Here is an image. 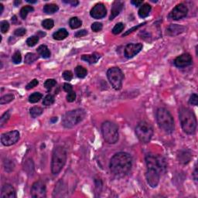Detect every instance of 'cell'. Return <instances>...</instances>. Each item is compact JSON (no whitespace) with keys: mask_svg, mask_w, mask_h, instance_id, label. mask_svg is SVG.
I'll list each match as a JSON object with an SVG mask.
<instances>
[{"mask_svg":"<svg viewBox=\"0 0 198 198\" xmlns=\"http://www.w3.org/2000/svg\"><path fill=\"white\" fill-rule=\"evenodd\" d=\"M87 33H88V32H87V30H85V29H82V30L77 31V32L76 33H75V37H85V36L87 35Z\"/></svg>","mask_w":198,"mask_h":198,"instance_id":"obj_51","label":"cell"},{"mask_svg":"<svg viewBox=\"0 0 198 198\" xmlns=\"http://www.w3.org/2000/svg\"><path fill=\"white\" fill-rule=\"evenodd\" d=\"M12 61L13 62V64H19L21 63L22 55L21 53H20V51H16V52L14 53V54L12 57Z\"/></svg>","mask_w":198,"mask_h":198,"instance_id":"obj_36","label":"cell"},{"mask_svg":"<svg viewBox=\"0 0 198 198\" xmlns=\"http://www.w3.org/2000/svg\"><path fill=\"white\" fill-rule=\"evenodd\" d=\"M124 6V2L121 1H115L112 3V9H111V15L109 20H113L116 16L119 15Z\"/></svg>","mask_w":198,"mask_h":198,"instance_id":"obj_20","label":"cell"},{"mask_svg":"<svg viewBox=\"0 0 198 198\" xmlns=\"http://www.w3.org/2000/svg\"><path fill=\"white\" fill-rule=\"evenodd\" d=\"M142 49H143L142 43H129L125 48V57L126 58H132L136 54H138L142 51Z\"/></svg>","mask_w":198,"mask_h":198,"instance_id":"obj_14","label":"cell"},{"mask_svg":"<svg viewBox=\"0 0 198 198\" xmlns=\"http://www.w3.org/2000/svg\"><path fill=\"white\" fill-rule=\"evenodd\" d=\"M75 74L79 78H85L88 75V71L82 66H77L75 68Z\"/></svg>","mask_w":198,"mask_h":198,"instance_id":"obj_27","label":"cell"},{"mask_svg":"<svg viewBox=\"0 0 198 198\" xmlns=\"http://www.w3.org/2000/svg\"><path fill=\"white\" fill-rule=\"evenodd\" d=\"M26 33V29L24 28H19V29H16L15 31H14V34L17 37H22V36L25 35Z\"/></svg>","mask_w":198,"mask_h":198,"instance_id":"obj_47","label":"cell"},{"mask_svg":"<svg viewBox=\"0 0 198 198\" xmlns=\"http://www.w3.org/2000/svg\"><path fill=\"white\" fill-rule=\"evenodd\" d=\"M107 77L114 89L117 91L121 89L124 80V74L120 68L116 67L109 68L107 71Z\"/></svg>","mask_w":198,"mask_h":198,"instance_id":"obj_9","label":"cell"},{"mask_svg":"<svg viewBox=\"0 0 198 198\" xmlns=\"http://www.w3.org/2000/svg\"><path fill=\"white\" fill-rule=\"evenodd\" d=\"M63 88H64V91H66V92H68V93L71 92V91H73L72 85H70V84H68V83H64V84Z\"/></svg>","mask_w":198,"mask_h":198,"instance_id":"obj_49","label":"cell"},{"mask_svg":"<svg viewBox=\"0 0 198 198\" xmlns=\"http://www.w3.org/2000/svg\"><path fill=\"white\" fill-rule=\"evenodd\" d=\"M179 118L183 132L188 135L195 133L197 121L195 115L191 109L184 107L181 108L179 112Z\"/></svg>","mask_w":198,"mask_h":198,"instance_id":"obj_2","label":"cell"},{"mask_svg":"<svg viewBox=\"0 0 198 198\" xmlns=\"http://www.w3.org/2000/svg\"><path fill=\"white\" fill-rule=\"evenodd\" d=\"M107 14V9L103 3H98L91 9L90 15L92 18L99 20L104 18Z\"/></svg>","mask_w":198,"mask_h":198,"instance_id":"obj_16","label":"cell"},{"mask_svg":"<svg viewBox=\"0 0 198 198\" xmlns=\"http://www.w3.org/2000/svg\"><path fill=\"white\" fill-rule=\"evenodd\" d=\"M57 120H58V118H57V117H53V118L51 119V123H55V122H57Z\"/></svg>","mask_w":198,"mask_h":198,"instance_id":"obj_55","label":"cell"},{"mask_svg":"<svg viewBox=\"0 0 198 198\" xmlns=\"http://www.w3.org/2000/svg\"><path fill=\"white\" fill-rule=\"evenodd\" d=\"M38 85H39L38 80H37V79H33V80L29 82V83L27 85H26V90H30V89H32V88L37 87Z\"/></svg>","mask_w":198,"mask_h":198,"instance_id":"obj_44","label":"cell"},{"mask_svg":"<svg viewBox=\"0 0 198 198\" xmlns=\"http://www.w3.org/2000/svg\"><path fill=\"white\" fill-rule=\"evenodd\" d=\"M39 55L43 58H49L51 55V51L46 45H40L37 50Z\"/></svg>","mask_w":198,"mask_h":198,"instance_id":"obj_24","label":"cell"},{"mask_svg":"<svg viewBox=\"0 0 198 198\" xmlns=\"http://www.w3.org/2000/svg\"><path fill=\"white\" fill-rule=\"evenodd\" d=\"M54 101H55V99H54V96L52 95L49 94L44 98V99H43V104L46 106H50L51 105V104H54Z\"/></svg>","mask_w":198,"mask_h":198,"instance_id":"obj_35","label":"cell"},{"mask_svg":"<svg viewBox=\"0 0 198 198\" xmlns=\"http://www.w3.org/2000/svg\"><path fill=\"white\" fill-rule=\"evenodd\" d=\"M0 8H1V10H0V15H2L3 12V10H4V6L2 3H0Z\"/></svg>","mask_w":198,"mask_h":198,"instance_id":"obj_56","label":"cell"},{"mask_svg":"<svg viewBox=\"0 0 198 198\" xmlns=\"http://www.w3.org/2000/svg\"><path fill=\"white\" fill-rule=\"evenodd\" d=\"M59 10V6L57 5L51 3L43 6V12L46 14H54Z\"/></svg>","mask_w":198,"mask_h":198,"instance_id":"obj_25","label":"cell"},{"mask_svg":"<svg viewBox=\"0 0 198 198\" xmlns=\"http://www.w3.org/2000/svg\"><path fill=\"white\" fill-rule=\"evenodd\" d=\"M39 42V37L37 36H33V37H29V38L26 40V44L27 46H34L35 45H37V43Z\"/></svg>","mask_w":198,"mask_h":198,"instance_id":"obj_34","label":"cell"},{"mask_svg":"<svg viewBox=\"0 0 198 198\" xmlns=\"http://www.w3.org/2000/svg\"><path fill=\"white\" fill-rule=\"evenodd\" d=\"M69 25L71 26V29H77V28L81 27L82 25V21L78 18V17H72L71 18L69 21Z\"/></svg>","mask_w":198,"mask_h":198,"instance_id":"obj_26","label":"cell"},{"mask_svg":"<svg viewBox=\"0 0 198 198\" xmlns=\"http://www.w3.org/2000/svg\"><path fill=\"white\" fill-rule=\"evenodd\" d=\"M20 3H21V1H15L14 2V5H15V6H17V5L20 4Z\"/></svg>","mask_w":198,"mask_h":198,"instance_id":"obj_58","label":"cell"},{"mask_svg":"<svg viewBox=\"0 0 198 198\" xmlns=\"http://www.w3.org/2000/svg\"><path fill=\"white\" fill-rule=\"evenodd\" d=\"M132 158L129 153L120 152L115 154L110 160L111 172L117 177H123L129 174L132 168Z\"/></svg>","mask_w":198,"mask_h":198,"instance_id":"obj_1","label":"cell"},{"mask_svg":"<svg viewBox=\"0 0 198 198\" xmlns=\"http://www.w3.org/2000/svg\"><path fill=\"white\" fill-rule=\"evenodd\" d=\"M0 29H1V32L2 33H7L9 29V23L6 20L1 21V23H0Z\"/></svg>","mask_w":198,"mask_h":198,"instance_id":"obj_40","label":"cell"},{"mask_svg":"<svg viewBox=\"0 0 198 198\" xmlns=\"http://www.w3.org/2000/svg\"><path fill=\"white\" fill-rule=\"evenodd\" d=\"M43 112V109L40 107H33L29 110V113L32 118H35L41 115Z\"/></svg>","mask_w":198,"mask_h":198,"instance_id":"obj_30","label":"cell"},{"mask_svg":"<svg viewBox=\"0 0 198 198\" xmlns=\"http://www.w3.org/2000/svg\"><path fill=\"white\" fill-rule=\"evenodd\" d=\"M151 9H152V7H151L150 5L148 4V3H145V4L142 5L140 9H139V15L141 18H146L149 15Z\"/></svg>","mask_w":198,"mask_h":198,"instance_id":"obj_22","label":"cell"},{"mask_svg":"<svg viewBox=\"0 0 198 198\" xmlns=\"http://www.w3.org/2000/svg\"><path fill=\"white\" fill-rule=\"evenodd\" d=\"M135 134L141 143H148L153 135V129L149 123L145 121H140L135 128Z\"/></svg>","mask_w":198,"mask_h":198,"instance_id":"obj_8","label":"cell"},{"mask_svg":"<svg viewBox=\"0 0 198 198\" xmlns=\"http://www.w3.org/2000/svg\"><path fill=\"white\" fill-rule=\"evenodd\" d=\"M1 198H15L16 197L15 191L13 187L9 183H6L2 186L1 191Z\"/></svg>","mask_w":198,"mask_h":198,"instance_id":"obj_17","label":"cell"},{"mask_svg":"<svg viewBox=\"0 0 198 198\" xmlns=\"http://www.w3.org/2000/svg\"><path fill=\"white\" fill-rule=\"evenodd\" d=\"M56 84H57V81H56V80H54V79H47V80L44 82V87L46 90L50 91V90H51L54 86H55Z\"/></svg>","mask_w":198,"mask_h":198,"instance_id":"obj_37","label":"cell"},{"mask_svg":"<svg viewBox=\"0 0 198 198\" xmlns=\"http://www.w3.org/2000/svg\"><path fill=\"white\" fill-rule=\"evenodd\" d=\"M15 97L12 94H9V95H6L2 96V97L0 99V104H8V103L11 102L12 101H13Z\"/></svg>","mask_w":198,"mask_h":198,"instance_id":"obj_32","label":"cell"},{"mask_svg":"<svg viewBox=\"0 0 198 198\" xmlns=\"http://www.w3.org/2000/svg\"><path fill=\"white\" fill-rule=\"evenodd\" d=\"M189 104L191 105L197 106L198 104V96L197 94H193L189 99Z\"/></svg>","mask_w":198,"mask_h":198,"instance_id":"obj_43","label":"cell"},{"mask_svg":"<svg viewBox=\"0 0 198 198\" xmlns=\"http://www.w3.org/2000/svg\"><path fill=\"white\" fill-rule=\"evenodd\" d=\"M101 132L104 141L108 144H115L118 141V128L112 121H104L101 125Z\"/></svg>","mask_w":198,"mask_h":198,"instance_id":"obj_6","label":"cell"},{"mask_svg":"<svg viewBox=\"0 0 198 198\" xmlns=\"http://www.w3.org/2000/svg\"><path fill=\"white\" fill-rule=\"evenodd\" d=\"M9 118H10V113H9V112L8 111V112H5V113L2 115L1 118H0V126L3 127L4 125L6 124V122H7L8 120L9 119Z\"/></svg>","mask_w":198,"mask_h":198,"instance_id":"obj_39","label":"cell"},{"mask_svg":"<svg viewBox=\"0 0 198 198\" xmlns=\"http://www.w3.org/2000/svg\"><path fill=\"white\" fill-rule=\"evenodd\" d=\"M185 30H186L185 26L178 24H171L166 29V34L170 37H175L183 33Z\"/></svg>","mask_w":198,"mask_h":198,"instance_id":"obj_18","label":"cell"},{"mask_svg":"<svg viewBox=\"0 0 198 198\" xmlns=\"http://www.w3.org/2000/svg\"><path fill=\"white\" fill-rule=\"evenodd\" d=\"M31 196L34 198H44L46 197V186L42 181H37L31 187Z\"/></svg>","mask_w":198,"mask_h":198,"instance_id":"obj_13","label":"cell"},{"mask_svg":"<svg viewBox=\"0 0 198 198\" xmlns=\"http://www.w3.org/2000/svg\"><path fill=\"white\" fill-rule=\"evenodd\" d=\"M146 22H145V23H141V24H139V25H137V26H133V27L131 28V29H129L128 31H126V32L124 34H123V37H125V36H127V35H129V34H130V33H133L134 31L137 30V29H138L139 28H140V27H141V26H143V25H145V24H146Z\"/></svg>","mask_w":198,"mask_h":198,"instance_id":"obj_42","label":"cell"},{"mask_svg":"<svg viewBox=\"0 0 198 198\" xmlns=\"http://www.w3.org/2000/svg\"><path fill=\"white\" fill-rule=\"evenodd\" d=\"M187 13L188 8L187 7V6H185L183 3H180L173 9V10L169 13V16L171 20H179L186 17Z\"/></svg>","mask_w":198,"mask_h":198,"instance_id":"obj_11","label":"cell"},{"mask_svg":"<svg viewBox=\"0 0 198 198\" xmlns=\"http://www.w3.org/2000/svg\"><path fill=\"white\" fill-rule=\"evenodd\" d=\"M66 99L68 102H73V101H74L76 99V93L73 91L69 92L68 94V95H67Z\"/></svg>","mask_w":198,"mask_h":198,"instance_id":"obj_46","label":"cell"},{"mask_svg":"<svg viewBox=\"0 0 198 198\" xmlns=\"http://www.w3.org/2000/svg\"><path fill=\"white\" fill-rule=\"evenodd\" d=\"M26 2L29 3H31V4H33V3L37 2V1H32V0H26Z\"/></svg>","mask_w":198,"mask_h":198,"instance_id":"obj_57","label":"cell"},{"mask_svg":"<svg viewBox=\"0 0 198 198\" xmlns=\"http://www.w3.org/2000/svg\"><path fill=\"white\" fill-rule=\"evenodd\" d=\"M67 161V151L62 146H57L54 149L51 160V172L57 175L61 171Z\"/></svg>","mask_w":198,"mask_h":198,"instance_id":"obj_4","label":"cell"},{"mask_svg":"<svg viewBox=\"0 0 198 198\" xmlns=\"http://www.w3.org/2000/svg\"><path fill=\"white\" fill-rule=\"evenodd\" d=\"M101 57V55L98 53H93L91 54H88V55H82L81 60L84 61L88 62L90 64H96Z\"/></svg>","mask_w":198,"mask_h":198,"instance_id":"obj_21","label":"cell"},{"mask_svg":"<svg viewBox=\"0 0 198 198\" xmlns=\"http://www.w3.org/2000/svg\"><path fill=\"white\" fill-rule=\"evenodd\" d=\"M69 35V33L67 30L66 29H60L57 31H56L55 33H54L53 34V37H54V40H62L66 39L67 37Z\"/></svg>","mask_w":198,"mask_h":198,"instance_id":"obj_23","label":"cell"},{"mask_svg":"<svg viewBox=\"0 0 198 198\" xmlns=\"http://www.w3.org/2000/svg\"><path fill=\"white\" fill-rule=\"evenodd\" d=\"M63 2L64 3H67V4H70L71 6H74V7L79 4V2L77 1V0H68V1H67V0H63Z\"/></svg>","mask_w":198,"mask_h":198,"instance_id":"obj_50","label":"cell"},{"mask_svg":"<svg viewBox=\"0 0 198 198\" xmlns=\"http://www.w3.org/2000/svg\"><path fill=\"white\" fill-rule=\"evenodd\" d=\"M37 59H38V55L33 54V53H28V54H26V56H25L24 61L25 63L27 64H31L33 63L34 61H36Z\"/></svg>","mask_w":198,"mask_h":198,"instance_id":"obj_28","label":"cell"},{"mask_svg":"<svg viewBox=\"0 0 198 198\" xmlns=\"http://www.w3.org/2000/svg\"><path fill=\"white\" fill-rule=\"evenodd\" d=\"M43 98V95L40 92H34L32 95H30L29 97V101L32 104L34 103H37L40 101V99H42Z\"/></svg>","mask_w":198,"mask_h":198,"instance_id":"obj_31","label":"cell"},{"mask_svg":"<svg viewBox=\"0 0 198 198\" xmlns=\"http://www.w3.org/2000/svg\"><path fill=\"white\" fill-rule=\"evenodd\" d=\"M20 139V132L17 130L3 133L1 135V143L5 146H10L14 145Z\"/></svg>","mask_w":198,"mask_h":198,"instance_id":"obj_10","label":"cell"},{"mask_svg":"<svg viewBox=\"0 0 198 198\" xmlns=\"http://www.w3.org/2000/svg\"><path fill=\"white\" fill-rule=\"evenodd\" d=\"M156 120L159 127L166 133H172L175 129L174 117L167 109L160 108L156 112Z\"/></svg>","mask_w":198,"mask_h":198,"instance_id":"obj_3","label":"cell"},{"mask_svg":"<svg viewBox=\"0 0 198 198\" xmlns=\"http://www.w3.org/2000/svg\"><path fill=\"white\" fill-rule=\"evenodd\" d=\"M131 3H132V5H134L135 6H136V7H138V6H141L142 5H143V1H137V0H132V1H131Z\"/></svg>","mask_w":198,"mask_h":198,"instance_id":"obj_52","label":"cell"},{"mask_svg":"<svg viewBox=\"0 0 198 198\" xmlns=\"http://www.w3.org/2000/svg\"><path fill=\"white\" fill-rule=\"evenodd\" d=\"M194 180H195L196 183H197V165L195 166V169H194Z\"/></svg>","mask_w":198,"mask_h":198,"instance_id":"obj_53","label":"cell"},{"mask_svg":"<svg viewBox=\"0 0 198 198\" xmlns=\"http://www.w3.org/2000/svg\"><path fill=\"white\" fill-rule=\"evenodd\" d=\"M193 58L190 54H183L178 56L174 60V64L179 68H183L192 64Z\"/></svg>","mask_w":198,"mask_h":198,"instance_id":"obj_15","label":"cell"},{"mask_svg":"<svg viewBox=\"0 0 198 198\" xmlns=\"http://www.w3.org/2000/svg\"><path fill=\"white\" fill-rule=\"evenodd\" d=\"M37 36L39 37V38H40V37H43L46 36V33H43V32H40V31H39V32L37 33Z\"/></svg>","mask_w":198,"mask_h":198,"instance_id":"obj_54","label":"cell"},{"mask_svg":"<svg viewBox=\"0 0 198 198\" xmlns=\"http://www.w3.org/2000/svg\"><path fill=\"white\" fill-rule=\"evenodd\" d=\"M42 26L46 29H51L54 26V21L51 19H46L42 22Z\"/></svg>","mask_w":198,"mask_h":198,"instance_id":"obj_33","label":"cell"},{"mask_svg":"<svg viewBox=\"0 0 198 198\" xmlns=\"http://www.w3.org/2000/svg\"><path fill=\"white\" fill-rule=\"evenodd\" d=\"M34 9L33 6H26L24 7H23L20 10V16L23 20H25L27 16V15L29 14V12H33Z\"/></svg>","mask_w":198,"mask_h":198,"instance_id":"obj_29","label":"cell"},{"mask_svg":"<svg viewBox=\"0 0 198 198\" xmlns=\"http://www.w3.org/2000/svg\"><path fill=\"white\" fill-rule=\"evenodd\" d=\"M146 180L147 183L151 187L155 188L158 186L160 183V174L156 169H152V168H147V171L146 174Z\"/></svg>","mask_w":198,"mask_h":198,"instance_id":"obj_12","label":"cell"},{"mask_svg":"<svg viewBox=\"0 0 198 198\" xmlns=\"http://www.w3.org/2000/svg\"><path fill=\"white\" fill-rule=\"evenodd\" d=\"M86 116L84 109L77 108L66 112L62 117V125L67 129H71L81 122Z\"/></svg>","mask_w":198,"mask_h":198,"instance_id":"obj_5","label":"cell"},{"mask_svg":"<svg viewBox=\"0 0 198 198\" xmlns=\"http://www.w3.org/2000/svg\"><path fill=\"white\" fill-rule=\"evenodd\" d=\"M5 163H6V167H5V169H6V171H8V172H9V168H10L11 170H12L13 169V167H14V164L13 163H12L11 160H7L6 162H5Z\"/></svg>","mask_w":198,"mask_h":198,"instance_id":"obj_48","label":"cell"},{"mask_svg":"<svg viewBox=\"0 0 198 198\" xmlns=\"http://www.w3.org/2000/svg\"><path fill=\"white\" fill-rule=\"evenodd\" d=\"M62 75H63L64 79L65 81H71L73 78V74L71 71H65Z\"/></svg>","mask_w":198,"mask_h":198,"instance_id":"obj_45","label":"cell"},{"mask_svg":"<svg viewBox=\"0 0 198 198\" xmlns=\"http://www.w3.org/2000/svg\"><path fill=\"white\" fill-rule=\"evenodd\" d=\"M125 26L122 23H118L114 26V28L112 29V33H113L115 35H117V34H119L121 31H123L124 29Z\"/></svg>","mask_w":198,"mask_h":198,"instance_id":"obj_38","label":"cell"},{"mask_svg":"<svg viewBox=\"0 0 198 198\" xmlns=\"http://www.w3.org/2000/svg\"><path fill=\"white\" fill-rule=\"evenodd\" d=\"M91 28L94 32H99V31H101L102 29L103 25L102 23H99V22H95V23L91 24Z\"/></svg>","mask_w":198,"mask_h":198,"instance_id":"obj_41","label":"cell"},{"mask_svg":"<svg viewBox=\"0 0 198 198\" xmlns=\"http://www.w3.org/2000/svg\"><path fill=\"white\" fill-rule=\"evenodd\" d=\"M146 163L147 168L156 169L160 174H164L167 170V163L164 157L161 155L148 154L146 156Z\"/></svg>","mask_w":198,"mask_h":198,"instance_id":"obj_7","label":"cell"},{"mask_svg":"<svg viewBox=\"0 0 198 198\" xmlns=\"http://www.w3.org/2000/svg\"><path fill=\"white\" fill-rule=\"evenodd\" d=\"M177 158H178L179 162L183 165H186L191 162V159H192V153H191V150L189 149H182L179 152L178 155H177Z\"/></svg>","mask_w":198,"mask_h":198,"instance_id":"obj_19","label":"cell"}]
</instances>
